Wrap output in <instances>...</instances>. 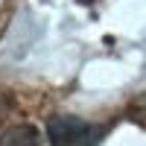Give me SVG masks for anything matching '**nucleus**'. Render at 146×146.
Masks as SVG:
<instances>
[{"mask_svg": "<svg viewBox=\"0 0 146 146\" xmlns=\"http://www.w3.org/2000/svg\"><path fill=\"white\" fill-rule=\"evenodd\" d=\"M47 137H50V146H96L102 140V129L79 117L62 114L47 123Z\"/></svg>", "mask_w": 146, "mask_h": 146, "instance_id": "nucleus-1", "label": "nucleus"}, {"mask_svg": "<svg viewBox=\"0 0 146 146\" xmlns=\"http://www.w3.org/2000/svg\"><path fill=\"white\" fill-rule=\"evenodd\" d=\"M0 146H41V143L32 126H12L0 135Z\"/></svg>", "mask_w": 146, "mask_h": 146, "instance_id": "nucleus-2", "label": "nucleus"}]
</instances>
